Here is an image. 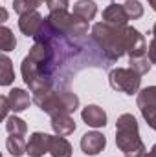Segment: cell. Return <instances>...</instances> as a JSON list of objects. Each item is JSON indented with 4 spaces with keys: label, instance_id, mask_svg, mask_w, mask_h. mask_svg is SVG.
<instances>
[{
    "label": "cell",
    "instance_id": "15",
    "mask_svg": "<svg viewBox=\"0 0 156 157\" xmlns=\"http://www.w3.org/2000/svg\"><path fill=\"white\" fill-rule=\"evenodd\" d=\"M74 15L90 22L97 15V4L94 0H79L77 4H74Z\"/></svg>",
    "mask_w": 156,
    "mask_h": 157
},
{
    "label": "cell",
    "instance_id": "13",
    "mask_svg": "<svg viewBox=\"0 0 156 157\" xmlns=\"http://www.w3.org/2000/svg\"><path fill=\"white\" fill-rule=\"evenodd\" d=\"M138 108L142 115L156 112V86H147L138 91Z\"/></svg>",
    "mask_w": 156,
    "mask_h": 157
},
{
    "label": "cell",
    "instance_id": "12",
    "mask_svg": "<svg viewBox=\"0 0 156 157\" xmlns=\"http://www.w3.org/2000/svg\"><path fill=\"white\" fill-rule=\"evenodd\" d=\"M129 20L130 18H129L125 7L116 4V2H110L107 6V9L103 11V22H107V24H112V26H127Z\"/></svg>",
    "mask_w": 156,
    "mask_h": 157
},
{
    "label": "cell",
    "instance_id": "10",
    "mask_svg": "<svg viewBox=\"0 0 156 157\" xmlns=\"http://www.w3.org/2000/svg\"><path fill=\"white\" fill-rule=\"evenodd\" d=\"M81 117H83L86 126H92V128H103V126H107V112L101 106H97V104L84 106L83 112H81Z\"/></svg>",
    "mask_w": 156,
    "mask_h": 157
},
{
    "label": "cell",
    "instance_id": "4",
    "mask_svg": "<svg viewBox=\"0 0 156 157\" xmlns=\"http://www.w3.org/2000/svg\"><path fill=\"white\" fill-rule=\"evenodd\" d=\"M33 102L50 117L63 115V113H74L79 108V97L70 90H64V91L50 90L42 93H33Z\"/></svg>",
    "mask_w": 156,
    "mask_h": 157
},
{
    "label": "cell",
    "instance_id": "8",
    "mask_svg": "<svg viewBox=\"0 0 156 157\" xmlns=\"http://www.w3.org/2000/svg\"><path fill=\"white\" fill-rule=\"evenodd\" d=\"M107 146V139L99 132H88L81 137V150L84 155H97Z\"/></svg>",
    "mask_w": 156,
    "mask_h": 157
},
{
    "label": "cell",
    "instance_id": "31",
    "mask_svg": "<svg viewBox=\"0 0 156 157\" xmlns=\"http://www.w3.org/2000/svg\"><path fill=\"white\" fill-rule=\"evenodd\" d=\"M153 35H154V39H156V22H154V26H153Z\"/></svg>",
    "mask_w": 156,
    "mask_h": 157
},
{
    "label": "cell",
    "instance_id": "28",
    "mask_svg": "<svg viewBox=\"0 0 156 157\" xmlns=\"http://www.w3.org/2000/svg\"><path fill=\"white\" fill-rule=\"evenodd\" d=\"M143 157H156V144H154V146H153V148H151V150H149V152H147Z\"/></svg>",
    "mask_w": 156,
    "mask_h": 157
},
{
    "label": "cell",
    "instance_id": "18",
    "mask_svg": "<svg viewBox=\"0 0 156 157\" xmlns=\"http://www.w3.org/2000/svg\"><path fill=\"white\" fill-rule=\"evenodd\" d=\"M13 80H15V71H13L11 59L4 53L0 57V84L2 86H9Z\"/></svg>",
    "mask_w": 156,
    "mask_h": 157
},
{
    "label": "cell",
    "instance_id": "14",
    "mask_svg": "<svg viewBox=\"0 0 156 157\" xmlns=\"http://www.w3.org/2000/svg\"><path fill=\"white\" fill-rule=\"evenodd\" d=\"M51 130L55 132V135H72L76 132V121L72 119L70 113H63V115H55L51 117Z\"/></svg>",
    "mask_w": 156,
    "mask_h": 157
},
{
    "label": "cell",
    "instance_id": "3",
    "mask_svg": "<svg viewBox=\"0 0 156 157\" xmlns=\"http://www.w3.org/2000/svg\"><path fill=\"white\" fill-rule=\"evenodd\" d=\"M116 146L125 157H143L147 154L145 144L140 137L138 121L132 113H123L116 121Z\"/></svg>",
    "mask_w": 156,
    "mask_h": 157
},
{
    "label": "cell",
    "instance_id": "7",
    "mask_svg": "<svg viewBox=\"0 0 156 157\" xmlns=\"http://www.w3.org/2000/svg\"><path fill=\"white\" fill-rule=\"evenodd\" d=\"M44 22H46V18H44L40 13L31 11V13H26V15H22V17L18 18V29H20L26 37L35 39V37L40 33Z\"/></svg>",
    "mask_w": 156,
    "mask_h": 157
},
{
    "label": "cell",
    "instance_id": "32",
    "mask_svg": "<svg viewBox=\"0 0 156 157\" xmlns=\"http://www.w3.org/2000/svg\"><path fill=\"white\" fill-rule=\"evenodd\" d=\"M40 2H48V0H40Z\"/></svg>",
    "mask_w": 156,
    "mask_h": 157
},
{
    "label": "cell",
    "instance_id": "22",
    "mask_svg": "<svg viewBox=\"0 0 156 157\" xmlns=\"http://www.w3.org/2000/svg\"><path fill=\"white\" fill-rule=\"evenodd\" d=\"M40 0H15L13 2V9H15V13L17 15H26V13H31V11H37V7H39Z\"/></svg>",
    "mask_w": 156,
    "mask_h": 157
},
{
    "label": "cell",
    "instance_id": "29",
    "mask_svg": "<svg viewBox=\"0 0 156 157\" xmlns=\"http://www.w3.org/2000/svg\"><path fill=\"white\" fill-rule=\"evenodd\" d=\"M0 17H2V22H6V20H7V11H6V7H2V9H0Z\"/></svg>",
    "mask_w": 156,
    "mask_h": 157
},
{
    "label": "cell",
    "instance_id": "24",
    "mask_svg": "<svg viewBox=\"0 0 156 157\" xmlns=\"http://www.w3.org/2000/svg\"><path fill=\"white\" fill-rule=\"evenodd\" d=\"M46 6H48L50 13H55V11H68L70 2H68V0H48Z\"/></svg>",
    "mask_w": 156,
    "mask_h": 157
},
{
    "label": "cell",
    "instance_id": "11",
    "mask_svg": "<svg viewBox=\"0 0 156 157\" xmlns=\"http://www.w3.org/2000/svg\"><path fill=\"white\" fill-rule=\"evenodd\" d=\"M7 101H9V106H11V112L15 113H20L24 110L30 108L33 97H30V93L22 88H13L9 93H7Z\"/></svg>",
    "mask_w": 156,
    "mask_h": 157
},
{
    "label": "cell",
    "instance_id": "30",
    "mask_svg": "<svg viewBox=\"0 0 156 157\" xmlns=\"http://www.w3.org/2000/svg\"><path fill=\"white\" fill-rule=\"evenodd\" d=\"M147 2H149V6H151V7L156 11V0H147Z\"/></svg>",
    "mask_w": 156,
    "mask_h": 157
},
{
    "label": "cell",
    "instance_id": "23",
    "mask_svg": "<svg viewBox=\"0 0 156 157\" xmlns=\"http://www.w3.org/2000/svg\"><path fill=\"white\" fill-rule=\"evenodd\" d=\"M123 7H125V11H127V15H129L130 20H138V18L143 17V6L138 0H127L123 4Z\"/></svg>",
    "mask_w": 156,
    "mask_h": 157
},
{
    "label": "cell",
    "instance_id": "1",
    "mask_svg": "<svg viewBox=\"0 0 156 157\" xmlns=\"http://www.w3.org/2000/svg\"><path fill=\"white\" fill-rule=\"evenodd\" d=\"M64 37L59 31L51 35L50 39L35 40V44L30 48V53L24 57L20 64V73L26 82V86L31 90V93H42L53 90V78L51 75L57 70V48L55 42Z\"/></svg>",
    "mask_w": 156,
    "mask_h": 157
},
{
    "label": "cell",
    "instance_id": "9",
    "mask_svg": "<svg viewBox=\"0 0 156 157\" xmlns=\"http://www.w3.org/2000/svg\"><path fill=\"white\" fill-rule=\"evenodd\" d=\"M50 144H51V135L44 132H35L30 135L26 154L30 157H42L44 154H50Z\"/></svg>",
    "mask_w": 156,
    "mask_h": 157
},
{
    "label": "cell",
    "instance_id": "26",
    "mask_svg": "<svg viewBox=\"0 0 156 157\" xmlns=\"http://www.w3.org/2000/svg\"><path fill=\"white\" fill-rule=\"evenodd\" d=\"M147 57H149V60L156 64V39L151 40V44H149V49H147Z\"/></svg>",
    "mask_w": 156,
    "mask_h": 157
},
{
    "label": "cell",
    "instance_id": "16",
    "mask_svg": "<svg viewBox=\"0 0 156 157\" xmlns=\"http://www.w3.org/2000/svg\"><path fill=\"white\" fill-rule=\"evenodd\" d=\"M50 155L51 157H72V144L63 135H51Z\"/></svg>",
    "mask_w": 156,
    "mask_h": 157
},
{
    "label": "cell",
    "instance_id": "21",
    "mask_svg": "<svg viewBox=\"0 0 156 157\" xmlns=\"http://www.w3.org/2000/svg\"><path fill=\"white\" fill-rule=\"evenodd\" d=\"M151 66H153V62L149 60V57H147V55L129 59V68H132V70H134V71H138L140 75L149 73V71H151Z\"/></svg>",
    "mask_w": 156,
    "mask_h": 157
},
{
    "label": "cell",
    "instance_id": "25",
    "mask_svg": "<svg viewBox=\"0 0 156 157\" xmlns=\"http://www.w3.org/2000/svg\"><path fill=\"white\" fill-rule=\"evenodd\" d=\"M0 106H2V112H0V117L7 119V113H9V110H11V106H9V101H7V95H4V97H0Z\"/></svg>",
    "mask_w": 156,
    "mask_h": 157
},
{
    "label": "cell",
    "instance_id": "2",
    "mask_svg": "<svg viewBox=\"0 0 156 157\" xmlns=\"http://www.w3.org/2000/svg\"><path fill=\"white\" fill-rule=\"evenodd\" d=\"M92 40L109 60H117L123 55H129V59L147 55L143 35L132 26H112L107 22H97L92 26Z\"/></svg>",
    "mask_w": 156,
    "mask_h": 157
},
{
    "label": "cell",
    "instance_id": "6",
    "mask_svg": "<svg viewBox=\"0 0 156 157\" xmlns=\"http://www.w3.org/2000/svg\"><path fill=\"white\" fill-rule=\"evenodd\" d=\"M109 82H110L112 90L123 91L127 95H134L140 91L142 75L138 71H134L132 68H114L109 73Z\"/></svg>",
    "mask_w": 156,
    "mask_h": 157
},
{
    "label": "cell",
    "instance_id": "5",
    "mask_svg": "<svg viewBox=\"0 0 156 157\" xmlns=\"http://www.w3.org/2000/svg\"><path fill=\"white\" fill-rule=\"evenodd\" d=\"M48 22L64 37H83L88 33V22L76 17L74 13H68V11H55V13H50L48 17Z\"/></svg>",
    "mask_w": 156,
    "mask_h": 157
},
{
    "label": "cell",
    "instance_id": "27",
    "mask_svg": "<svg viewBox=\"0 0 156 157\" xmlns=\"http://www.w3.org/2000/svg\"><path fill=\"white\" fill-rule=\"evenodd\" d=\"M143 119H145V122L153 128L156 132V112H153V113H147V115H143Z\"/></svg>",
    "mask_w": 156,
    "mask_h": 157
},
{
    "label": "cell",
    "instance_id": "17",
    "mask_svg": "<svg viewBox=\"0 0 156 157\" xmlns=\"http://www.w3.org/2000/svg\"><path fill=\"white\" fill-rule=\"evenodd\" d=\"M6 148L11 155L22 157L28 152V141L24 139V135H9L6 141Z\"/></svg>",
    "mask_w": 156,
    "mask_h": 157
},
{
    "label": "cell",
    "instance_id": "20",
    "mask_svg": "<svg viewBox=\"0 0 156 157\" xmlns=\"http://www.w3.org/2000/svg\"><path fill=\"white\" fill-rule=\"evenodd\" d=\"M0 48H2L4 53L13 51V49L17 48V39H15L13 31H11L7 26H2V28H0Z\"/></svg>",
    "mask_w": 156,
    "mask_h": 157
},
{
    "label": "cell",
    "instance_id": "19",
    "mask_svg": "<svg viewBox=\"0 0 156 157\" xmlns=\"http://www.w3.org/2000/svg\"><path fill=\"white\" fill-rule=\"evenodd\" d=\"M6 130L9 135H26L28 132V124L17 115H11V117L6 119Z\"/></svg>",
    "mask_w": 156,
    "mask_h": 157
}]
</instances>
